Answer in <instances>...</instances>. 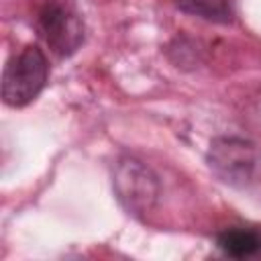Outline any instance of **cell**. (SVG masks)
Listing matches in <instances>:
<instances>
[{
	"label": "cell",
	"instance_id": "1",
	"mask_svg": "<svg viewBox=\"0 0 261 261\" xmlns=\"http://www.w3.org/2000/svg\"><path fill=\"white\" fill-rule=\"evenodd\" d=\"M49 63L39 45H27L8 59L2 71V100L6 106L22 108L31 104L47 86Z\"/></svg>",
	"mask_w": 261,
	"mask_h": 261
},
{
	"label": "cell",
	"instance_id": "2",
	"mask_svg": "<svg viewBox=\"0 0 261 261\" xmlns=\"http://www.w3.org/2000/svg\"><path fill=\"white\" fill-rule=\"evenodd\" d=\"M112 188L120 206L133 216H147L159 200V179L143 161L120 157L114 163Z\"/></svg>",
	"mask_w": 261,
	"mask_h": 261
},
{
	"label": "cell",
	"instance_id": "3",
	"mask_svg": "<svg viewBox=\"0 0 261 261\" xmlns=\"http://www.w3.org/2000/svg\"><path fill=\"white\" fill-rule=\"evenodd\" d=\"M37 29L49 49L59 57L73 55L86 39L80 12L65 0H47L39 10Z\"/></svg>",
	"mask_w": 261,
	"mask_h": 261
},
{
	"label": "cell",
	"instance_id": "4",
	"mask_svg": "<svg viewBox=\"0 0 261 261\" xmlns=\"http://www.w3.org/2000/svg\"><path fill=\"white\" fill-rule=\"evenodd\" d=\"M206 161L220 181L232 188H245L257 169V149L241 137H216L210 143Z\"/></svg>",
	"mask_w": 261,
	"mask_h": 261
},
{
	"label": "cell",
	"instance_id": "5",
	"mask_svg": "<svg viewBox=\"0 0 261 261\" xmlns=\"http://www.w3.org/2000/svg\"><path fill=\"white\" fill-rule=\"evenodd\" d=\"M216 247L230 259H259L261 226H230L216 237Z\"/></svg>",
	"mask_w": 261,
	"mask_h": 261
},
{
	"label": "cell",
	"instance_id": "6",
	"mask_svg": "<svg viewBox=\"0 0 261 261\" xmlns=\"http://www.w3.org/2000/svg\"><path fill=\"white\" fill-rule=\"evenodd\" d=\"M175 8L184 14L198 16L208 22L228 24L234 18L232 0H173Z\"/></svg>",
	"mask_w": 261,
	"mask_h": 261
}]
</instances>
